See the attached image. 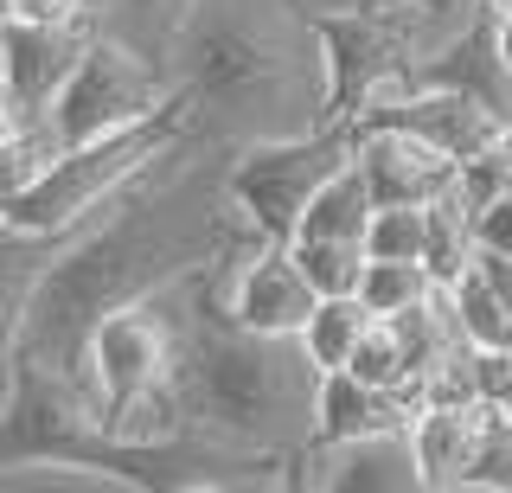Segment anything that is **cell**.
<instances>
[{
    "instance_id": "obj_16",
    "label": "cell",
    "mask_w": 512,
    "mask_h": 493,
    "mask_svg": "<svg viewBox=\"0 0 512 493\" xmlns=\"http://www.w3.org/2000/svg\"><path fill=\"white\" fill-rule=\"evenodd\" d=\"M448 314H455V333L468 346H512V308L500 301V289L487 282V269H480V257L461 269L455 282H448Z\"/></svg>"
},
{
    "instance_id": "obj_23",
    "label": "cell",
    "mask_w": 512,
    "mask_h": 493,
    "mask_svg": "<svg viewBox=\"0 0 512 493\" xmlns=\"http://www.w3.org/2000/svg\"><path fill=\"white\" fill-rule=\"evenodd\" d=\"M487 39H493V58H500V71L512 84V13H487Z\"/></svg>"
},
{
    "instance_id": "obj_29",
    "label": "cell",
    "mask_w": 512,
    "mask_h": 493,
    "mask_svg": "<svg viewBox=\"0 0 512 493\" xmlns=\"http://www.w3.org/2000/svg\"><path fill=\"white\" fill-rule=\"evenodd\" d=\"M0 20H7V0H0Z\"/></svg>"
},
{
    "instance_id": "obj_5",
    "label": "cell",
    "mask_w": 512,
    "mask_h": 493,
    "mask_svg": "<svg viewBox=\"0 0 512 493\" xmlns=\"http://www.w3.org/2000/svg\"><path fill=\"white\" fill-rule=\"evenodd\" d=\"M173 327H180V314H167V289L103 308L84 327V346H77V385L96 404L128 397L141 385H160L173 365Z\"/></svg>"
},
{
    "instance_id": "obj_11",
    "label": "cell",
    "mask_w": 512,
    "mask_h": 493,
    "mask_svg": "<svg viewBox=\"0 0 512 493\" xmlns=\"http://www.w3.org/2000/svg\"><path fill=\"white\" fill-rule=\"evenodd\" d=\"M416 410V397L384 391L340 372H314V397H308V442H352V436H384V429H404Z\"/></svg>"
},
{
    "instance_id": "obj_7",
    "label": "cell",
    "mask_w": 512,
    "mask_h": 493,
    "mask_svg": "<svg viewBox=\"0 0 512 493\" xmlns=\"http://www.w3.org/2000/svg\"><path fill=\"white\" fill-rule=\"evenodd\" d=\"M90 39L84 13H58V20H0V84L20 97L26 116H45L64 77L77 71Z\"/></svg>"
},
{
    "instance_id": "obj_19",
    "label": "cell",
    "mask_w": 512,
    "mask_h": 493,
    "mask_svg": "<svg viewBox=\"0 0 512 493\" xmlns=\"http://www.w3.org/2000/svg\"><path fill=\"white\" fill-rule=\"evenodd\" d=\"M288 257H295L314 295H352V282L365 269V250L352 237H288Z\"/></svg>"
},
{
    "instance_id": "obj_4",
    "label": "cell",
    "mask_w": 512,
    "mask_h": 493,
    "mask_svg": "<svg viewBox=\"0 0 512 493\" xmlns=\"http://www.w3.org/2000/svg\"><path fill=\"white\" fill-rule=\"evenodd\" d=\"M346 141H352V129H340V122H314V129L263 135V141H237L231 161L218 167L231 212L244 218L256 237L288 244V237H295L301 205H308V193L346 161Z\"/></svg>"
},
{
    "instance_id": "obj_14",
    "label": "cell",
    "mask_w": 512,
    "mask_h": 493,
    "mask_svg": "<svg viewBox=\"0 0 512 493\" xmlns=\"http://www.w3.org/2000/svg\"><path fill=\"white\" fill-rule=\"evenodd\" d=\"M365 218H372V193H365L359 167L340 161L308 193V205H301V218H295V237H352V244H359Z\"/></svg>"
},
{
    "instance_id": "obj_22",
    "label": "cell",
    "mask_w": 512,
    "mask_h": 493,
    "mask_svg": "<svg viewBox=\"0 0 512 493\" xmlns=\"http://www.w3.org/2000/svg\"><path fill=\"white\" fill-rule=\"evenodd\" d=\"M468 218H474V244L480 250L512 257V186H506V193H493V199H480V205H468Z\"/></svg>"
},
{
    "instance_id": "obj_12",
    "label": "cell",
    "mask_w": 512,
    "mask_h": 493,
    "mask_svg": "<svg viewBox=\"0 0 512 493\" xmlns=\"http://www.w3.org/2000/svg\"><path fill=\"white\" fill-rule=\"evenodd\" d=\"M391 340H397V359H404V378H410V391L423 397L436 378L448 372V365L461 359V333H455V314H448V295L442 289H429V301H416V308L404 314H391Z\"/></svg>"
},
{
    "instance_id": "obj_2",
    "label": "cell",
    "mask_w": 512,
    "mask_h": 493,
    "mask_svg": "<svg viewBox=\"0 0 512 493\" xmlns=\"http://www.w3.org/2000/svg\"><path fill=\"white\" fill-rule=\"evenodd\" d=\"M199 135L205 129L192 122L186 97H173L148 122H128V129H116V135L58 148V161L45 167L0 218H7L13 231H26V237H64V231L84 225V218H96L109 199H122L128 186H141L173 148H186V141H199Z\"/></svg>"
},
{
    "instance_id": "obj_27",
    "label": "cell",
    "mask_w": 512,
    "mask_h": 493,
    "mask_svg": "<svg viewBox=\"0 0 512 493\" xmlns=\"http://www.w3.org/2000/svg\"><path fill=\"white\" fill-rule=\"evenodd\" d=\"M493 410H500V417H506V429H512V391L500 397V404H493Z\"/></svg>"
},
{
    "instance_id": "obj_28",
    "label": "cell",
    "mask_w": 512,
    "mask_h": 493,
    "mask_svg": "<svg viewBox=\"0 0 512 493\" xmlns=\"http://www.w3.org/2000/svg\"><path fill=\"white\" fill-rule=\"evenodd\" d=\"M480 7H487V13H512V0H480Z\"/></svg>"
},
{
    "instance_id": "obj_15",
    "label": "cell",
    "mask_w": 512,
    "mask_h": 493,
    "mask_svg": "<svg viewBox=\"0 0 512 493\" xmlns=\"http://www.w3.org/2000/svg\"><path fill=\"white\" fill-rule=\"evenodd\" d=\"M474 257H480L474 218H468V205L455 199V186H448V193H436V199L423 205V269H429L436 289H448V282H455Z\"/></svg>"
},
{
    "instance_id": "obj_6",
    "label": "cell",
    "mask_w": 512,
    "mask_h": 493,
    "mask_svg": "<svg viewBox=\"0 0 512 493\" xmlns=\"http://www.w3.org/2000/svg\"><path fill=\"white\" fill-rule=\"evenodd\" d=\"M346 161L359 167L372 205H429L455 186V161L423 135H410L404 122H352Z\"/></svg>"
},
{
    "instance_id": "obj_25",
    "label": "cell",
    "mask_w": 512,
    "mask_h": 493,
    "mask_svg": "<svg viewBox=\"0 0 512 493\" xmlns=\"http://www.w3.org/2000/svg\"><path fill=\"white\" fill-rule=\"evenodd\" d=\"M71 13H84L90 26H109L122 13V0H71Z\"/></svg>"
},
{
    "instance_id": "obj_17",
    "label": "cell",
    "mask_w": 512,
    "mask_h": 493,
    "mask_svg": "<svg viewBox=\"0 0 512 493\" xmlns=\"http://www.w3.org/2000/svg\"><path fill=\"white\" fill-rule=\"evenodd\" d=\"M429 289H436V282H429V269L423 263H404V257H365L359 282H352V295L365 301V314H372V321H391V314L429 301Z\"/></svg>"
},
{
    "instance_id": "obj_8",
    "label": "cell",
    "mask_w": 512,
    "mask_h": 493,
    "mask_svg": "<svg viewBox=\"0 0 512 493\" xmlns=\"http://www.w3.org/2000/svg\"><path fill=\"white\" fill-rule=\"evenodd\" d=\"M404 442H410L416 487L423 493H461L480 442H487V404H474V397H416Z\"/></svg>"
},
{
    "instance_id": "obj_26",
    "label": "cell",
    "mask_w": 512,
    "mask_h": 493,
    "mask_svg": "<svg viewBox=\"0 0 512 493\" xmlns=\"http://www.w3.org/2000/svg\"><path fill=\"white\" fill-rule=\"evenodd\" d=\"M20 122H26V109H20V97H13V90L0 84V141H7L13 129H20Z\"/></svg>"
},
{
    "instance_id": "obj_9",
    "label": "cell",
    "mask_w": 512,
    "mask_h": 493,
    "mask_svg": "<svg viewBox=\"0 0 512 493\" xmlns=\"http://www.w3.org/2000/svg\"><path fill=\"white\" fill-rule=\"evenodd\" d=\"M372 122H404L410 135H423L429 148H442L448 161H468V154H480L493 141V129H500V109H493L487 97H474V90L461 84H442V77H416V84L397 97L384 116Z\"/></svg>"
},
{
    "instance_id": "obj_18",
    "label": "cell",
    "mask_w": 512,
    "mask_h": 493,
    "mask_svg": "<svg viewBox=\"0 0 512 493\" xmlns=\"http://www.w3.org/2000/svg\"><path fill=\"white\" fill-rule=\"evenodd\" d=\"M58 148H64V141H58V129L45 116H26L20 129L0 141V212H7V205L58 161Z\"/></svg>"
},
{
    "instance_id": "obj_3",
    "label": "cell",
    "mask_w": 512,
    "mask_h": 493,
    "mask_svg": "<svg viewBox=\"0 0 512 493\" xmlns=\"http://www.w3.org/2000/svg\"><path fill=\"white\" fill-rule=\"evenodd\" d=\"M173 97H180V84H173L167 58H154L148 45L109 33V26H90L84 58L64 77V90L52 97L45 122H52L58 141L71 148V141H96V135L128 129V122H148Z\"/></svg>"
},
{
    "instance_id": "obj_13",
    "label": "cell",
    "mask_w": 512,
    "mask_h": 493,
    "mask_svg": "<svg viewBox=\"0 0 512 493\" xmlns=\"http://www.w3.org/2000/svg\"><path fill=\"white\" fill-rule=\"evenodd\" d=\"M365 327H372V314H365L359 295H320L295 333V353L308 359V372H340Z\"/></svg>"
},
{
    "instance_id": "obj_24",
    "label": "cell",
    "mask_w": 512,
    "mask_h": 493,
    "mask_svg": "<svg viewBox=\"0 0 512 493\" xmlns=\"http://www.w3.org/2000/svg\"><path fill=\"white\" fill-rule=\"evenodd\" d=\"M71 13V0H7V20H58Z\"/></svg>"
},
{
    "instance_id": "obj_20",
    "label": "cell",
    "mask_w": 512,
    "mask_h": 493,
    "mask_svg": "<svg viewBox=\"0 0 512 493\" xmlns=\"http://www.w3.org/2000/svg\"><path fill=\"white\" fill-rule=\"evenodd\" d=\"M359 250L365 257L423 263V205H372V218L359 231Z\"/></svg>"
},
{
    "instance_id": "obj_21",
    "label": "cell",
    "mask_w": 512,
    "mask_h": 493,
    "mask_svg": "<svg viewBox=\"0 0 512 493\" xmlns=\"http://www.w3.org/2000/svg\"><path fill=\"white\" fill-rule=\"evenodd\" d=\"M346 372H352V378H365V385H384V391L416 397V391H410V378H404V359H397V340H391V327H384V321H372V327L359 333V346H352Z\"/></svg>"
},
{
    "instance_id": "obj_10",
    "label": "cell",
    "mask_w": 512,
    "mask_h": 493,
    "mask_svg": "<svg viewBox=\"0 0 512 493\" xmlns=\"http://www.w3.org/2000/svg\"><path fill=\"white\" fill-rule=\"evenodd\" d=\"M295 468H301L295 474L301 487H340V493H410L416 487L404 429L352 436V442H301Z\"/></svg>"
},
{
    "instance_id": "obj_1",
    "label": "cell",
    "mask_w": 512,
    "mask_h": 493,
    "mask_svg": "<svg viewBox=\"0 0 512 493\" xmlns=\"http://www.w3.org/2000/svg\"><path fill=\"white\" fill-rule=\"evenodd\" d=\"M167 378L186 410V436L244 468H295L314 397V372L295 353V340H263L231 327L224 314L192 308L173 327Z\"/></svg>"
}]
</instances>
